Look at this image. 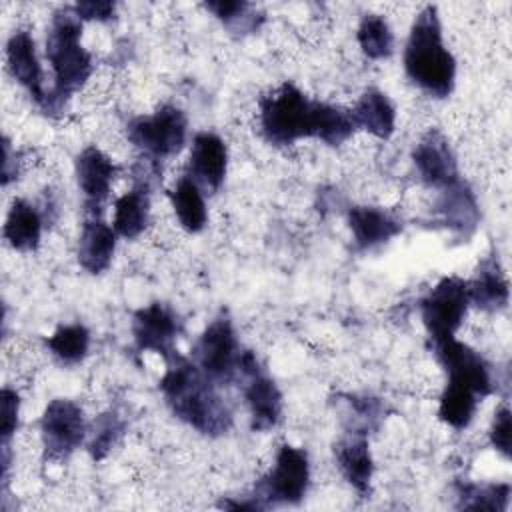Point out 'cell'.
<instances>
[{
    "mask_svg": "<svg viewBox=\"0 0 512 512\" xmlns=\"http://www.w3.org/2000/svg\"><path fill=\"white\" fill-rule=\"evenodd\" d=\"M160 392L170 412L204 436H222L232 426V412L216 384L188 358L174 352L166 358Z\"/></svg>",
    "mask_w": 512,
    "mask_h": 512,
    "instance_id": "7a4b0ae2",
    "label": "cell"
},
{
    "mask_svg": "<svg viewBox=\"0 0 512 512\" xmlns=\"http://www.w3.org/2000/svg\"><path fill=\"white\" fill-rule=\"evenodd\" d=\"M126 136L148 160L158 162L184 148L188 120L178 106L162 104L152 114L132 118L126 126Z\"/></svg>",
    "mask_w": 512,
    "mask_h": 512,
    "instance_id": "52a82bcc",
    "label": "cell"
},
{
    "mask_svg": "<svg viewBox=\"0 0 512 512\" xmlns=\"http://www.w3.org/2000/svg\"><path fill=\"white\" fill-rule=\"evenodd\" d=\"M470 304L482 312H500L508 306L510 288L498 254H488L468 282Z\"/></svg>",
    "mask_w": 512,
    "mask_h": 512,
    "instance_id": "ffe728a7",
    "label": "cell"
},
{
    "mask_svg": "<svg viewBox=\"0 0 512 512\" xmlns=\"http://www.w3.org/2000/svg\"><path fill=\"white\" fill-rule=\"evenodd\" d=\"M150 186L142 182H134V186L124 192L114 202V224L118 236L122 238H138L148 222H150Z\"/></svg>",
    "mask_w": 512,
    "mask_h": 512,
    "instance_id": "d4e9b609",
    "label": "cell"
},
{
    "mask_svg": "<svg viewBox=\"0 0 512 512\" xmlns=\"http://www.w3.org/2000/svg\"><path fill=\"white\" fill-rule=\"evenodd\" d=\"M404 72L432 98H448L456 82V60L444 46L438 8L426 4L414 18L404 46Z\"/></svg>",
    "mask_w": 512,
    "mask_h": 512,
    "instance_id": "277c9868",
    "label": "cell"
},
{
    "mask_svg": "<svg viewBox=\"0 0 512 512\" xmlns=\"http://www.w3.org/2000/svg\"><path fill=\"white\" fill-rule=\"evenodd\" d=\"M228 168L226 142L214 132H198L190 146L188 176L206 192L220 190Z\"/></svg>",
    "mask_w": 512,
    "mask_h": 512,
    "instance_id": "2e32d148",
    "label": "cell"
},
{
    "mask_svg": "<svg viewBox=\"0 0 512 512\" xmlns=\"http://www.w3.org/2000/svg\"><path fill=\"white\" fill-rule=\"evenodd\" d=\"M510 430H512V414L508 406H500L494 414L490 426V444L504 458H510Z\"/></svg>",
    "mask_w": 512,
    "mask_h": 512,
    "instance_id": "d6a6232c",
    "label": "cell"
},
{
    "mask_svg": "<svg viewBox=\"0 0 512 512\" xmlns=\"http://www.w3.org/2000/svg\"><path fill=\"white\" fill-rule=\"evenodd\" d=\"M430 348L448 376L446 382L468 386L480 398H486L494 392L492 366L480 352L456 340V336L430 342Z\"/></svg>",
    "mask_w": 512,
    "mask_h": 512,
    "instance_id": "8fae6325",
    "label": "cell"
},
{
    "mask_svg": "<svg viewBox=\"0 0 512 512\" xmlns=\"http://www.w3.org/2000/svg\"><path fill=\"white\" fill-rule=\"evenodd\" d=\"M334 460L344 480L362 496L370 494L374 474V460L370 454L368 436L360 432H346L334 444Z\"/></svg>",
    "mask_w": 512,
    "mask_h": 512,
    "instance_id": "d6986e66",
    "label": "cell"
},
{
    "mask_svg": "<svg viewBox=\"0 0 512 512\" xmlns=\"http://www.w3.org/2000/svg\"><path fill=\"white\" fill-rule=\"evenodd\" d=\"M478 402H482V398L468 386L446 382L440 394L438 418L454 430H464L472 422Z\"/></svg>",
    "mask_w": 512,
    "mask_h": 512,
    "instance_id": "83f0119b",
    "label": "cell"
},
{
    "mask_svg": "<svg viewBox=\"0 0 512 512\" xmlns=\"http://www.w3.org/2000/svg\"><path fill=\"white\" fill-rule=\"evenodd\" d=\"M244 350L228 314H218L198 336L192 348V362L216 384L228 386L240 380Z\"/></svg>",
    "mask_w": 512,
    "mask_h": 512,
    "instance_id": "5b68a950",
    "label": "cell"
},
{
    "mask_svg": "<svg viewBox=\"0 0 512 512\" xmlns=\"http://www.w3.org/2000/svg\"><path fill=\"white\" fill-rule=\"evenodd\" d=\"M412 162L420 180L430 188L440 190L460 178L456 154L448 138L436 128H430L418 140L412 150Z\"/></svg>",
    "mask_w": 512,
    "mask_h": 512,
    "instance_id": "9a60e30c",
    "label": "cell"
},
{
    "mask_svg": "<svg viewBox=\"0 0 512 512\" xmlns=\"http://www.w3.org/2000/svg\"><path fill=\"white\" fill-rule=\"evenodd\" d=\"M6 66L10 76L42 108L46 100L44 72L36 54V42L28 30H16L6 42Z\"/></svg>",
    "mask_w": 512,
    "mask_h": 512,
    "instance_id": "e0dca14e",
    "label": "cell"
},
{
    "mask_svg": "<svg viewBox=\"0 0 512 512\" xmlns=\"http://www.w3.org/2000/svg\"><path fill=\"white\" fill-rule=\"evenodd\" d=\"M346 220L358 250H374L402 232V220L380 206H352Z\"/></svg>",
    "mask_w": 512,
    "mask_h": 512,
    "instance_id": "ac0fdd59",
    "label": "cell"
},
{
    "mask_svg": "<svg viewBox=\"0 0 512 512\" xmlns=\"http://www.w3.org/2000/svg\"><path fill=\"white\" fill-rule=\"evenodd\" d=\"M260 130L272 146H292L302 138H316L328 146H342L356 130L350 110L308 98L292 82H284L260 98Z\"/></svg>",
    "mask_w": 512,
    "mask_h": 512,
    "instance_id": "6da1fadb",
    "label": "cell"
},
{
    "mask_svg": "<svg viewBox=\"0 0 512 512\" xmlns=\"http://www.w3.org/2000/svg\"><path fill=\"white\" fill-rule=\"evenodd\" d=\"M116 252V230L102 216H86L78 238V264L90 274H102Z\"/></svg>",
    "mask_w": 512,
    "mask_h": 512,
    "instance_id": "44dd1931",
    "label": "cell"
},
{
    "mask_svg": "<svg viewBox=\"0 0 512 512\" xmlns=\"http://www.w3.org/2000/svg\"><path fill=\"white\" fill-rule=\"evenodd\" d=\"M204 8L236 36L252 34L264 22V14L258 10V6L244 0H212L204 2Z\"/></svg>",
    "mask_w": 512,
    "mask_h": 512,
    "instance_id": "f546056e",
    "label": "cell"
},
{
    "mask_svg": "<svg viewBox=\"0 0 512 512\" xmlns=\"http://www.w3.org/2000/svg\"><path fill=\"white\" fill-rule=\"evenodd\" d=\"M46 348L62 366L80 364L90 348V332L84 324H62L46 338Z\"/></svg>",
    "mask_w": 512,
    "mask_h": 512,
    "instance_id": "f1b7e54d",
    "label": "cell"
},
{
    "mask_svg": "<svg viewBox=\"0 0 512 512\" xmlns=\"http://www.w3.org/2000/svg\"><path fill=\"white\" fill-rule=\"evenodd\" d=\"M168 196H170V202H172V208H174V214H176L180 226L190 234L202 232L208 222L202 188L188 174H184L176 180V184L168 192Z\"/></svg>",
    "mask_w": 512,
    "mask_h": 512,
    "instance_id": "484cf974",
    "label": "cell"
},
{
    "mask_svg": "<svg viewBox=\"0 0 512 512\" xmlns=\"http://www.w3.org/2000/svg\"><path fill=\"white\" fill-rule=\"evenodd\" d=\"M18 414H20V396L16 390L4 386L2 388V446H8L10 438L18 428Z\"/></svg>",
    "mask_w": 512,
    "mask_h": 512,
    "instance_id": "836d02e7",
    "label": "cell"
},
{
    "mask_svg": "<svg viewBox=\"0 0 512 512\" xmlns=\"http://www.w3.org/2000/svg\"><path fill=\"white\" fill-rule=\"evenodd\" d=\"M470 306L468 280L444 276L420 300V318L430 342L456 336Z\"/></svg>",
    "mask_w": 512,
    "mask_h": 512,
    "instance_id": "ba28073f",
    "label": "cell"
},
{
    "mask_svg": "<svg viewBox=\"0 0 512 512\" xmlns=\"http://www.w3.org/2000/svg\"><path fill=\"white\" fill-rule=\"evenodd\" d=\"M434 216L438 224L450 230L458 240H468L480 224V204L474 190L462 178L440 188V196L434 204Z\"/></svg>",
    "mask_w": 512,
    "mask_h": 512,
    "instance_id": "5bb4252c",
    "label": "cell"
},
{
    "mask_svg": "<svg viewBox=\"0 0 512 512\" xmlns=\"http://www.w3.org/2000/svg\"><path fill=\"white\" fill-rule=\"evenodd\" d=\"M356 40L364 56L370 60H384L394 52V32L388 20L374 12H366L360 18Z\"/></svg>",
    "mask_w": 512,
    "mask_h": 512,
    "instance_id": "4dcf8cb0",
    "label": "cell"
},
{
    "mask_svg": "<svg viewBox=\"0 0 512 512\" xmlns=\"http://www.w3.org/2000/svg\"><path fill=\"white\" fill-rule=\"evenodd\" d=\"M74 168L78 188L84 198L86 216H102V206L108 200L110 188L120 168L98 146H86L76 156Z\"/></svg>",
    "mask_w": 512,
    "mask_h": 512,
    "instance_id": "4fadbf2b",
    "label": "cell"
},
{
    "mask_svg": "<svg viewBox=\"0 0 512 512\" xmlns=\"http://www.w3.org/2000/svg\"><path fill=\"white\" fill-rule=\"evenodd\" d=\"M310 486V460L306 450L282 444L272 468L254 484L252 496L262 508L298 506Z\"/></svg>",
    "mask_w": 512,
    "mask_h": 512,
    "instance_id": "8992f818",
    "label": "cell"
},
{
    "mask_svg": "<svg viewBox=\"0 0 512 512\" xmlns=\"http://www.w3.org/2000/svg\"><path fill=\"white\" fill-rule=\"evenodd\" d=\"M182 320L166 302H152L132 314V338L140 352H156L164 360L176 350Z\"/></svg>",
    "mask_w": 512,
    "mask_h": 512,
    "instance_id": "7c38bea8",
    "label": "cell"
},
{
    "mask_svg": "<svg viewBox=\"0 0 512 512\" xmlns=\"http://www.w3.org/2000/svg\"><path fill=\"white\" fill-rule=\"evenodd\" d=\"M350 114L356 128H362L380 140L390 138L394 132L396 108L390 98L378 88H366Z\"/></svg>",
    "mask_w": 512,
    "mask_h": 512,
    "instance_id": "603a6c76",
    "label": "cell"
},
{
    "mask_svg": "<svg viewBox=\"0 0 512 512\" xmlns=\"http://www.w3.org/2000/svg\"><path fill=\"white\" fill-rule=\"evenodd\" d=\"M456 508L460 510H486V512H506L510 502L508 482H456Z\"/></svg>",
    "mask_w": 512,
    "mask_h": 512,
    "instance_id": "4316f807",
    "label": "cell"
},
{
    "mask_svg": "<svg viewBox=\"0 0 512 512\" xmlns=\"http://www.w3.org/2000/svg\"><path fill=\"white\" fill-rule=\"evenodd\" d=\"M240 380L244 382V400L250 412V428L254 432H268L276 428L284 410L282 392L264 372L252 350H244Z\"/></svg>",
    "mask_w": 512,
    "mask_h": 512,
    "instance_id": "30bf717a",
    "label": "cell"
},
{
    "mask_svg": "<svg viewBox=\"0 0 512 512\" xmlns=\"http://www.w3.org/2000/svg\"><path fill=\"white\" fill-rule=\"evenodd\" d=\"M342 424L346 426V432H360L370 434L376 432L386 414L388 406L384 400L368 394H336L334 396Z\"/></svg>",
    "mask_w": 512,
    "mask_h": 512,
    "instance_id": "cb8c5ba5",
    "label": "cell"
},
{
    "mask_svg": "<svg viewBox=\"0 0 512 512\" xmlns=\"http://www.w3.org/2000/svg\"><path fill=\"white\" fill-rule=\"evenodd\" d=\"M82 20L72 6L58 8L52 14L46 36V58L52 68V88L42 104L44 114H58L70 96L90 78L94 64L90 52L82 46Z\"/></svg>",
    "mask_w": 512,
    "mask_h": 512,
    "instance_id": "3957f363",
    "label": "cell"
},
{
    "mask_svg": "<svg viewBox=\"0 0 512 512\" xmlns=\"http://www.w3.org/2000/svg\"><path fill=\"white\" fill-rule=\"evenodd\" d=\"M88 426L84 410L68 400L54 398L46 404L40 418V438L44 448V460L64 462L68 460L86 440Z\"/></svg>",
    "mask_w": 512,
    "mask_h": 512,
    "instance_id": "9c48e42d",
    "label": "cell"
},
{
    "mask_svg": "<svg viewBox=\"0 0 512 512\" xmlns=\"http://www.w3.org/2000/svg\"><path fill=\"white\" fill-rule=\"evenodd\" d=\"M74 12L78 18L84 20H96V22H108L114 18L116 4L110 0H86V2H76Z\"/></svg>",
    "mask_w": 512,
    "mask_h": 512,
    "instance_id": "e575fe53",
    "label": "cell"
},
{
    "mask_svg": "<svg viewBox=\"0 0 512 512\" xmlns=\"http://www.w3.org/2000/svg\"><path fill=\"white\" fill-rule=\"evenodd\" d=\"M44 214L28 200L14 198L2 228L4 240L18 252H34L40 246Z\"/></svg>",
    "mask_w": 512,
    "mask_h": 512,
    "instance_id": "7402d4cb",
    "label": "cell"
},
{
    "mask_svg": "<svg viewBox=\"0 0 512 512\" xmlns=\"http://www.w3.org/2000/svg\"><path fill=\"white\" fill-rule=\"evenodd\" d=\"M88 454L92 460H104L112 448L120 442V438L126 434V420L116 410H106L88 428Z\"/></svg>",
    "mask_w": 512,
    "mask_h": 512,
    "instance_id": "1f68e13d",
    "label": "cell"
}]
</instances>
